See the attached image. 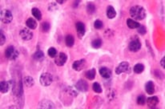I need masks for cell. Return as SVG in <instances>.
I'll return each mask as SVG.
<instances>
[{"instance_id":"6da1fadb","label":"cell","mask_w":165,"mask_h":109,"mask_svg":"<svg viewBox=\"0 0 165 109\" xmlns=\"http://www.w3.org/2000/svg\"><path fill=\"white\" fill-rule=\"evenodd\" d=\"M129 13H130V15L132 18V19L136 20H136L137 21H141V20L145 19L147 16L146 10L142 6L139 5H136L131 7Z\"/></svg>"},{"instance_id":"7a4b0ae2","label":"cell","mask_w":165,"mask_h":109,"mask_svg":"<svg viewBox=\"0 0 165 109\" xmlns=\"http://www.w3.org/2000/svg\"><path fill=\"white\" fill-rule=\"evenodd\" d=\"M5 57L11 61H15L19 58V52L14 46H8L5 50Z\"/></svg>"},{"instance_id":"3957f363","label":"cell","mask_w":165,"mask_h":109,"mask_svg":"<svg viewBox=\"0 0 165 109\" xmlns=\"http://www.w3.org/2000/svg\"><path fill=\"white\" fill-rule=\"evenodd\" d=\"M53 75L49 72H44L40 75L39 77L40 83H41V85L44 86V87H48V86L51 85L53 83Z\"/></svg>"},{"instance_id":"277c9868","label":"cell","mask_w":165,"mask_h":109,"mask_svg":"<svg viewBox=\"0 0 165 109\" xmlns=\"http://www.w3.org/2000/svg\"><path fill=\"white\" fill-rule=\"evenodd\" d=\"M0 19L1 21L3 22V23L9 24L11 23L12 20H13V15L10 10L7 9H4L1 11V15H0Z\"/></svg>"},{"instance_id":"5b68a950","label":"cell","mask_w":165,"mask_h":109,"mask_svg":"<svg viewBox=\"0 0 165 109\" xmlns=\"http://www.w3.org/2000/svg\"><path fill=\"white\" fill-rule=\"evenodd\" d=\"M141 42L138 38H135L133 40H131L128 44V49L131 52H137L141 49Z\"/></svg>"},{"instance_id":"8992f818","label":"cell","mask_w":165,"mask_h":109,"mask_svg":"<svg viewBox=\"0 0 165 109\" xmlns=\"http://www.w3.org/2000/svg\"><path fill=\"white\" fill-rule=\"evenodd\" d=\"M130 71L131 67L129 63H128V62H122L115 68V74L120 75L122 73H129Z\"/></svg>"},{"instance_id":"52a82bcc","label":"cell","mask_w":165,"mask_h":109,"mask_svg":"<svg viewBox=\"0 0 165 109\" xmlns=\"http://www.w3.org/2000/svg\"><path fill=\"white\" fill-rule=\"evenodd\" d=\"M19 36L23 41H30L34 37V34L31 31V30L27 28H23L19 31Z\"/></svg>"},{"instance_id":"ba28073f","label":"cell","mask_w":165,"mask_h":109,"mask_svg":"<svg viewBox=\"0 0 165 109\" xmlns=\"http://www.w3.org/2000/svg\"><path fill=\"white\" fill-rule=\"evenodd\" d=\"M75 88L81 92H87L89 89V85L86 80H79L75 84Z\"/></svg>"},{"instance_id":"9c48e42d","label":"cell","mask_w":165,"mask_h":109,"mask_svg":"<svg viewBox=\"0 0 165 109\" xmlns=\"http://www.w3.org/2000/svg\"><path fill=\"white\" fill-rule=\"evenodd\" d=\"M75 28H76V32H77V36L80 40H82L84 37L86 33V27L85 24L82 22H77L75 24Z\"/></svg>"},{"instance_id":"30bf717a","label":"cell","mask_w":165,"mask_h":109,"mask_svg":"<svg viewBox=\"0 0 165 109\" xmlns=\"http://www.w3.org/2000/svg\"><path fill=\"white\" fill-rule=\"evenodd\" d=\"M67 61V56L64 52H60L55 58V64L59 67L64 66Z\"/></svg>"},{"instance_id":"8fae6325","label":"cell","mask_w":165,"mask_h":109,"mask_svg":"<svg viewBox=\"0 0 165 109\" xmlns=\"http://www.w3.org/2000/svg\"><path fill=\"white\" fill-rule=\"evenodd\" d=\"M86 60L84 59H79V60H76L72 64V68L73 70H75L76 72H80L82 71V69H84V67H86Z\"/></svg>"},{"instance_id":"7c38bea8","label":"cell","mask_w":165,"mask_h":109,"mask_svg":"<svg viewBox=\"0 0 165 109\" xmlns=\"http://www.w3.org/2000/svg\"><path fill=\"white\" fill-rule=\"evenodd\" d=\"M160 99L157 96H151L146 99V103L149 108H156L159 104Z\"/></svg>"},{"instance_id":"4fadbf2b","label":"cell","mask_w":165,"mask_h":109,"mask_svg":"<svg viewBox=\"0 0 165 109\" xmlns=\"http://www.w3.org/2000/svg\"><path fill=\"white\" fill-rule=\"evenodd\" d=\"M13 80H10V81H1V83H0V91H1V93H7L8 91L10 90V88H11V85L13 84Z\"/></svg>"},{"instance_id":"5bb4252c","label":"cell","mask_w":165,"mask_h":109,"mask_svg":"<svg viewBox=\"0 0 165 109\" xmlns=\"http://www.w3.org/2000/svg\"><path fill=\"white\" fill-rule=\"evenodd\" d=\"M99 74L105 80H109L110 78L112 77V71L107 67H101L99 70Z\"/></svg>"},{"instance_id":"9a60e30c","label":"cell","mask_w":165,"mask_h":109,"mask_svg":"<svg viewBox=\"0 0 165 109\" xmlns=\"http://www.w3.org/2000/svg\"><path fill=\"white\" fill-rule=\"evenodd\" d=\"M39 108H44V109H53L55 108V106L53 102H51L49 99H43L39 103Z\"/></svg>"},{"instance_id":"2e32d148","label":"cell","mask_w":165,"mask_h":109,"mask_svg":"<svg viewBox=\"0 0 165 109\" xmlns=\"http://www.w3.org/2000/svg\"><path fill=\"white\" fill-rule=\"evenodd\" d=\"M145 88V91L147 92V94H148V95H153L156 91L155 83L152 80H149L145 83V88Z\"/></svg>"},{"instance_id":"e0dca14e","label":"cell","mask_w":165,"mask_h":109,"mask_svg":"<svg viewBox=\"0 0 165 109\" xmlns=\"http://www.w3.org/2000/svg\"><path fill=\"white\" fill-rule=\"evenodd\" d=\"M116 11L115 10V8L112 7V6H108L107 7V10H106V15L107 17L110 19H115V17H116Z\"/></svg>"},{"instance_id":"ac0fdd59","label":"cell","mask_w":165,"mask_h":109,"mask_svg":"<svg viewBox=\"0 0 165 109\" xmlns=\"http://www.w3.org/2000/svg\"><path fill=\"white\" fill-rule=\"evenodd\" d=\"M23 86L28 88H31V87L35 85V80L31 76H25L23 78Z\"/></svg>"},{"instance_id":"d6986e66","label":"cell","mask_w":165,"mask_h":109,"mask_svg":"<svg viewBox=\"0 0 165 109\" xmlns=\"http://www.w3.org/2000/svg\"><path fill=\"white\" fill-rule=\"evenodd\" d=\"M33 59H35V61L38 62H42L45 58V55H44V52L41 50H37L35 51L34 55H33Z\"/></svg>"},{"instance_id":"ffe728a7","label":"cell","mask_w":165,"mask_h":109,"mask_svg":"<svg viewBox=\"0 0 165 109\" xmlns=\"http://www.w3.org/2000/svg\"><path fill=\"white\" fill-rule=\"evenodd\" d=\"M26 25L27 27L31 30H35L37 28L38 23L37 21L34 18H28L26 21Z\"/></svg>"},{"instance_id":"44dd1931","label":"cell","mask_w":165,"mask_h":109,"mask_svg":"<svg viewBox=\"0 0 165 109\" xmlns=\"http://www.w3.org/2000/svg\"><path fill=\"white\" fill-rule=\"evenodd\" d=\"M86 11H87V13H88V15H94V14L96 12V5H95L93 3L89 2V3H87V6H86Z\"/></svg>"},{"instance_id":"7402d4cb","label":"cell","mask_w":165,"mask_h":109,"mask_svg":"<svg viewBox=\"0 0 165 109\" xmlns=\"http://www.w3.org/2000/svg\"><path fill=\"white\" fill-rule=\"evenodd\" d=\"M127 26H128L130 29H137L139 26H140V23H138L136 20H134L132 19H127Z\"/></svg>"},{"instance_id":"603a6c76","label":"cell","mask_w":165,"mask_h":109,"mask_svg":"<svg viewBox=\"0 0 165 109\" xmlns=\"http://www.w3.org/2000/svg\"><path fill=\"white\" fill-rule=\"evenodd\" d=\"M65 43L67 48H72L75 44V38L72 35H67L65 38Z\"/></svg>"},{"instance_id":"cb8c5ba5","label":"cell","mask_w":165,"mask_h":109,"mask_svg":"<svg viewBox=\"0 0 165 109\" xmlns=\"http://www.w3.org/2000/svg\"><path fill=\"white\" fill-rule=\"evenodd\" d=\"M31 14L32 15L34 16V18H35L36 20L38 21H40L41 19H42V13H41V11L39 8L37 7H33L31 9Z\"/></svg>"},{"instance_id":"d4e9b609","label":"cell","mask_w":165,"mask_h":109,"mask_svg":"<svg viewBox=\"0 0 165 109\" xmlns=\"http://www.w3.org/2000/svg\"><path fill=\"white\" fill-rule=\"evenodd\" d=\"M96 75V68H91V69L87 71L85 73L86 78L89 80H94Z\"/></svg>"},{"instance_id":"484cf974","label":"cell","mask_w":165,"mask_h":109,"mask_svg":"<svg viewBox=\"0 0 165 109\" xmlns=\"http://www.w3.org/2000/svg\"><path fill=\"white\" fill-rule=\"evenodd\" d=\"M64 91L65 93H67L68 96H71L72 97H77L78 96L77 91L75 90L72 87H66V88H64Z\"/></svg>"},{"instance_id":"4316f807","label":"cell","mask_w":165,"mask_h":109,"mask_svg":"<svg viewBox=\"0 0 165 109\" xmlns=\"http://www.w3.org/2000/svg\"><path fill=\"white\" fill-rule=\"evenodd\" d=\"M144 71V65L141 63L136 64L133 67V72L136 74H141L142 72Z\"/></svg>"},{"instance_id":"83f0119b","label":"cell","mask_w":165,"mask_h":109,"mask_svg":"<svg viewBox=\"0 0 165 109\" xmlns=\"http://www.w3.org/2000/svg\"><path fill=\"white\" fill-rule=\"evenodd\" d=\"M40 29H41V31L43 32V33H47L51 30V24L48 22H43L41 24Z\"/></svg>"},{"instance_id":"f1b7e54d","label":"cell","mask_w":165,"mask_h":109,"mask_svg":"<svg viewBox=\"0 0 165 109\" xmlns=\"http://www.w3.org/2000/svg\"><path fill=\"white\" fill-rule=\"evenodd\" d=\"M106 96L107 99H109V101H112V100H114L116 98V92L113 89H109L107 91Z\"/></svg>"},{"instance_id":"f546056e","label":"cell","mask_w":165,"mask_h":109,"mask_svg":"<svg viewBox=\"0 0 165 109\" xmlns=\"http://www.w3.org/2000/svg\"><path fill=\"white\" fill-rule=\"evenodd\" d=\"M47 10L50 12H54V11H58L59 10V7L57 5L56 2H51V3H49L47 6Z\"/></svg>"},{"instance_id":"4dcf8cb0","label":"cell","mask_w":165,"mask_h":109,"mask_svg":"<svg viewBox=\"0 0 165 109\" xmlns=\"http://www.w3.org/2000/svg\"><path fill=\"white\" fill-rule=\"evenodd\" d=\"M103 42L100 39H96L91 42V47L95 49H99L102 47Z\"/></svg>"},{"instance_id":"1f68e13d","label":"cell","mask_w":165,"mask_h":109,"mask_svg":"<svg viewBox=\"0 0 165 109\" xmlns=\"http://www.w3.org/2000/svg\"><path fill=\"white\" fill-rule=\"evenodd\" d=\"M47 55L51 58H55L57 55H58V51L56 50V48H55L54 47H51L47 50Z\"/></svg>"},{"instance_id":"d6a6232c","label":"cell","mask_w":165,"mask_h":109,"mask_svg":"<svg viewBox=\"0 0 165 109\" xmlns=\"http://www.w3.org/2000/svg\"><path fill=\"white\" fill-rule=\"evenodd\" d=\"M136 103L138 105L143 106L144 104H146V97L144 95H139L138 96L137 99H136Z\"/></svg>"},{"instance_id":"836d02e7","label":"cell","mask_w":165,"mask_h":109,"mask_svg":"<svg viewBox=\"0 0 165 109\" xmlns=\"http://www.w3.org/2000/svg\"><path fill=\"white\" fill-rule=\"evenodd\" d=\"M92 89H93V91L96 93H102V91H103L101 85L98 82L94 83L92 84Z\"/></svg>"},{"instance_id":"e575fe53","label":"cell","mask_w":165,"mask_h":109,"mask_svg":"<svg viewBox=\"0 0 165 109\" xmlns=\"http://www.w3.org/2000/svg\"><path fill=\"white\" fill-rule=\"evenodd\" d=\"M94 27L96 30H101L104 27V23L99 19H96V21L94 22Z\"/></svg>"},{"instance_id":"d590c367","label":"cell","mask_w":165,"mask_h":109,"mask_svg":"<svg viewBox=\"0 0 165 109\" xmlns=\"http://www.w3.org/2000/svg\"><path fill=\"white\" fill-rule=\"evenodd\" d=\"M137 31H138L139 34H140L141 35H146L147 33L146 27H145V26H144V25H140V26L137 28Z\"/></svg>"},{"instance_id":"8d00e7d4","label":"cell","mask_w":165,"mask_h":109,"mask_svg":"<svg viewBox=\"0 0 165 109\" xmlns=\"http://www.w3.org/2000/svg\"><path fill=\"white\" fill-rule=\"evenodd\" d=\"M6 40H7L6 35H4V33L3 32V31L1 30V31H0V45L3 46V44L6 43Z\"/></svg>"},{"instance_id":"74e56055","label":"cell","mask_w":165,"mask_h":109,"mask_svg":"<svg viewBox=\"0 0 165 109\" xmlns=\"http://www.w3.org/2000/svg\"><path fill=\"white\" fill-rule=\"evenodd\" d=\"M160 65L163 68H165V57H163L162 59L160 60Z\"/></svg>"},{"instance_id":"f35d334b","label":"cell","mask_w":165,"mask_h":109,"mask_svg":"<svg viewBox=\"0 0 165 109\" xmlns=\"http://www.w3.org/2000/svg\"><path fill=\"white\" fill-rule=\"evenodd\" d=\"M80 1H74V3H73V7L74 8L78 7V6L80 5Z\"/></svg>"},{"instance_id":"ab89813d","label":"cell","mask_w":165,"mask_h":109,"mask_svg":"<svg viewBox=\"0 0 165 109\" xmlns=\"http://www.w3.org/2000/svg\"><path fill=\"white\" fill-rule=\"evenodd\" d=\"M66 3L65 0H57L56 1V3H59V4H64V3Z\"/></svg>"}]
</instances>
